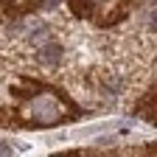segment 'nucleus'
Instances as JSON below:
<instances>
[{
    "label": "nucleus",
    "mask_w": 157,
    "mask_h": 157,
    "mask_svg": "<svg viewBox=\"0 0 157 157\" xmlns=\"http://www.w3.org/2000/svg\"><path fill=\"white\" fill-rule=\"evenodd\" d=\"M70 112L65 107V101L53 93H39L34 95L31 101L25 104V121L28 124H36V126H51V124H59L65 121Z\"/></svg>",
    "instance_id": "f257e3e1"
},
{
    "label": "nucleus",
    "mask_w": 157,
    "mask_h": 157,
    "mask_svg": "<svg viewBox=\"0 0 157 157\" xmlns=\"http://www.w3.org/2000/svg\"><path fill=\"white\" fill-rule=\"evenodd\" d=\"M73 3H76V11L82 9V11H87L93 20H104V23L115 20V14L107 9V3H112V0H73Z\"/></svg>",
    "instance_id": "f03ea898"
},
{
    "label": "nucleus",
    "mask_w": 157,
    "mask_h": 157,
    "mask_svg": "<svg viewBox=\"0 0 157 157\" xmlns=\"http://www.w3.org/2000/svg\"><path fill=\"white\" fill-rule=\"evenodd\" d=\"M39 59H42V62H45V65H51V62H56V59H59V48H56V45H45L42 51H39Z\"/></svg>",
    "instance_id": "7ed1b4c3"
},
{
    "label": "nucleus",
    "mask_w": 157,
    "mask_h": 157,
    "mask_svg": "<svg viewBox=\"0 0 157 157\" xmlns=\"http://www.w3.org/2000/svg\"><path fill=\"white\" fill-rule=\"evenodd\" d=\"M149 28H157V9H151L149 14Z\"/></svg>",
    "instance_id": "20e7f679"
},
{
    "label": "nucleus",
    "mask_w": 157,
    "mask_h": 157,
    "mask_svg": "<svg viewBox=\"0 0 157 157\" xmlns=\"http://www.w3.org/2000/svg\"><path fill=\"white\" fill-rule=\"evenodd\" d=\"M53 6H59V0H45V9H53Z\"/></svg>",
    "instance_id": "39448f33"
},
{
    "label": "nucleus",
    "mask_w": 157,
    "mask_h": 157,
    "mask_svg": "<svg viewBox=\"0 0 157 157\" xmlns=\"http://www.w3.org/2000/svg\"><path fill=\"white\" fill-rule=\"evenodd\" d=\"M9 151H11V149H9L6 143H0V154H9Z\"/></svg>",
    "instance_id": "423d86ee"
}]
</instances>
